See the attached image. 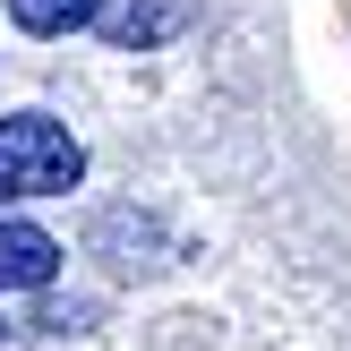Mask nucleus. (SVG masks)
Listing matches in <instances>:
<instances>
[{
  "instance_id": "obj_1",
  "label": "nucleus",
  "mask_w": 351,
  "mask_h": 351,
  "mask_svg": "<svg viewBox=\"0 0 351 351\" xmlns=\"http://www.w3.org/2000/svg\"><path fill=\"white\" fill-rule=\"evenodd\" d=\"M77 180H86V146L51 112L0 120V197H69Z\"/></svg>"
},
{
  "instance_id": "obj_2",
  "label": "nucleus",
  "mask_w": 351,
  "mask_h": 351,
  "mask_svg": "<svg viewBox=\"0 0 351 351\" xmlns=\"http://www.w3.org/2000/svg\"><path fill=\"white\" fill-rule=\"evenodd\" d=\"M51 274H60V240L17 223V215H0V291H43Z\"/></svg>"
},
{
  "instance_id": "obj_3",
  "label": "nucleus",
  "mask_w": 351,
  "mask_h": 351,
  "mask_svg": "<svg viewBox=\"0 0 351 351\" xmlns=\"http://www.w3.org/2000/svg\"><path fill=\"white\" fill-rule=\"evenodd\" d=\"M171 17H180L171 0H120V9L103 17V34H112L120 51H146V43H163V34H171Z\"/></svg>"
},
{
  "instance_id": "obj_4",
  "label": "nucleus",
  "mask_w": 351,
  "mask_h": 351,
  "mask_svg": "<svg viewBox=\"0 0 351 351\" xmlns=\"http://www.w3.org/2000/svg\"><path fill=\"white\" fill-rule=\"evenodd\" d=\"M9 17L26 34H77V26L103 17V0H9Z\"/></svg>"
}]
</instances>
